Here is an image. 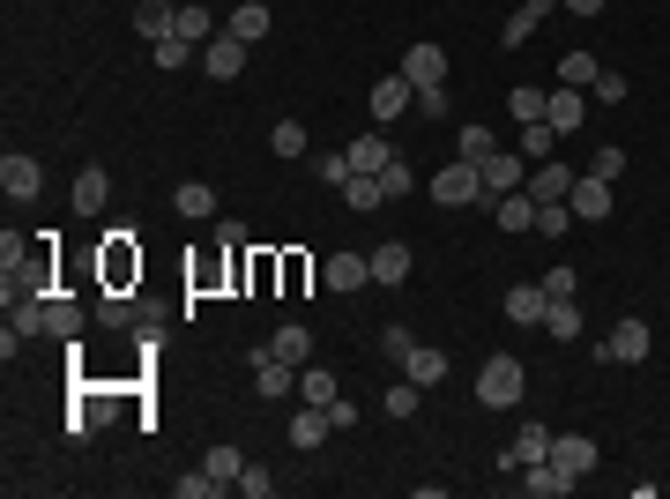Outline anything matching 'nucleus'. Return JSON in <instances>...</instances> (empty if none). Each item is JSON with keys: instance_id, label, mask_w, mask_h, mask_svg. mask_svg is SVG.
<instances>
[{"instance_id": "f257e3e1", "label": "nucleus", "mask_w": 670, "mask_h": 499, "mask_svg": "<svg viewBox=\"0 0 670 499\" xmlns=\"http://www.w3.org/2000/svg\"><path fill=\"white\" fill-rule=\"evenodd\" d=\"M522 388H529V373H522V358H484V373H477V403L484 411H514L522 403Z\"/></svg>"}, {"instance_id": "f03ea898", "label": "nucleus", "mask_w": 670, "mask_h": 499, "mask_svg": "<svg viewBox=\"0 0 670 499\" xmlns=\"http://www.w3.org/2000/svg\"><path fill=\"white\" fill-rule=\"evenodd\" d=\"M432 202H440V209H469V202H484V171L469 165V157L440 165V171H432Z\"/></svg>"}, {"instance_id": "7ed1b4c3", "label": "nucleus", "mask_w": 670, "mask_h": 499, "mask_svg": "<svg viewBox=\"0 0 670 499\" xmlns=\"http://www.w3.org/2000/svg\"><path fill=\"white\" fill-rule=\"evenodd\" d=\"M648 343H656V335H648V321H641V313H626L619 329L603 335V351H596V358H603V366H641V358H648Z\"/></svg>"}, {"instance_id": "20e7f679", "label": "nucleus", "mask_w": 670, "mask_h": 499, "mask_svg": "<svg viewBox=\"0 0 670 499\" xmlns=\"http://www.w3.org/2000/svg\"><path fill=\"white\" fill-rule=\"evenodd\" d=\"M253 60V45L247 38H231V31H216L210 45H202V75L210 83H239V68Z\"/></svg>"}, {"instance_id": "39448f33", "label": "nucleus", "mask_w": 670, "mask_h": 499, "mask_svg": "<svg viewBox=\"0 0 670 499\" xmlns=\"http://www.w3.org/2000/svg\"><path fill=\"white\" fill-rule=\"evenodd\" d=\"M477 171H484V202H500V194H514V187H529V157H522V150H492Z\"/></svg>"}, {"instance_id": "423d86ee", "label": "nucleus", "mask_w": 670, "mask_h": 499, "mask_svg": "<svg viewBox=\"0 0 670 499\" xmlns=\"http://www.w3.org/2000/svg\"><path fill=\"white\" fill-rule=\"evenodd\" d=\"M0 194H8V202H38V194H45V171H38V157L8 150V157H0Z\"/></svg>"}, {"instance_id": "0eeeda50", "label": "nucleus", "mask_w": 670, "mask_h": 499, "mask_svg": "<svg viewBox=\"0 0 670 499\" xmlns=\"http://www.w3.org/2000/svg\"><path fill=\"white\" fill-rule=\"evenodd\" d=\"M253 395H261V403H284V395H298V366H284L276 351H253Z\"/></svg>"}, {"instance_id": "6e6552de", "label": "nucleus", "mask_w": 670, "mask_h": 499, "mask_svg": "<svg viewBox=\"0 0 670 499\" xmlns=\"http://www.w3.org/2000/svg\"><path fill=\"white\" fill-rule=\"evenodd\" d=\"M403 75H410V90H447V52L432 38L410 45V52H403Z\"/></svg>"}, {"instance_id": "1a4fd4ad", "label": "nucleus", "mask_w": 670, "mask_h": 499, "mask_svg": "<svg viewBox=\"0 0 670 499\" xmlns=\"http://www.w3.org/2000/svg\"><path fill=\"white\" fill-rule=\"evenodd\" d=\"M566 209H574V224H603V216H611V179L582 171V179H574V194H566Z\"/></svg>"}, {"instance_id": "9d476101", "label": "nucleus", "mask_w": 670, "mask_h": 499, "mask_svg": "<svg viewBox=\"0 0 670 499\" xmlns=\"http://www.w3.org/2000/svg\"><path fill=\"white\" fill-rule=\"evenodd\" d=\"M410 105H418V90H410V75H403V68L373 83V127H380V120H403Z\"/></svg>"}, {"instance_id": "9b49d317", "label": "nucleus", "mask_w": 670, "mask_h": 499, "mask_svg": "<svg viewBox=\"0 0 670 499\" xmlns=\"http://www.w3.org/2000/svg\"><path fill=\"white\" fill-rule=\"evenodd\" d=\"M574 485H582V477H566L551 455L545 462H522V492H529V499H566Z\"/></svg>"}, {"instance_id": "f8f14e48", "label": "nucleus", "mask_w": 670, "mask_h": 499, "mask_svg": "<svg viewBox=\"0 0 670 499\" xmlns=\"http://www.w3.org/2000/svg\"><path fill=\"white\" fill-rule=\"evenodd\" d=\"M574 179H582V171H574V165H559V157L529 165V202H566V194H574Z\"/></svg>"}, {"instance_id": "ddd939ff", "label": "nucleus", "mask_w": 670, "mask_h": 499, "mask_svg": "<svg viewBox=\"0 0 670 499\" xmlns=\"http://www.w3.org/2000/svg\"><path fill=\"white\" fill-rule=\"evenodd\" d=\"M321 284H328V292H366V284H373V253H328Z\"/></svg>"}, {"instance_id": "4468645a", "label": "nucleus", "mask_w": 670, "mask_h": 499, "mask_svg": "<svg viewBox=\"0 0 670 499\" xmlns=\"http://www.w3.org/2000/svg\"><path fill=\"white\" fill-rule=\"evenodd\" d=\"M284 432H291V448H298V455H313V448H328L335 417H328V411H313V403H298V417L284 425Z\"/></svg>"}, {"instance_id": "2eb2a0df", "label": "nucleus", "mask_w": 670, "mask_h": 499, "mask_svg": "<svg viewBox=\"0 0 670 499\" xmlns=\"http://www.w3.org/2000/svg\"><path fill=\"white\" fill-rule=\"evenodd\" d=\"M551 462H559L566 477H588V470H596V440H588V432H551Z\"/></svg>"}, {"instance_id": "dca6fc26", "label": "nucleus", "mask_w": 670, "mask_h": 499, "mask_svg": "<svg viewBox=\"0 0 670 499\" xmlns=\"http://www.w3.org/2000/svg\"><path fill=\"white\" fill-rule=\"evenodd\" d=\"M134 31H142V45H165L179 31V8L171 0H134Z\"/></svg>"}, {"instance_id": "f3484780", "label": "nucleus", "mask_w": 670, "mask_h": 499, "mask_svg": "<svg viewBox=\"0 0 670 499\" xmlns=\"http://www.w3.org/2000/svg\"><path fill=\"white\" fill-rule=\"evenodd\" d=\"M551 8H559V0H522V8H514V15L500 23V45H506V52H522V45H529V31L545 23Z\"/></svg>"}, {"instance_id": "a211bd4d", "label": "nucleus", "mask_w": 670, "mask_h": 499, "mask_svg": "<svg viewBox=\"0 0 670 499\" xmlns=\"http://www.w3.org/2000/svg\"><path fill=\"white\" fill-rule=\"evenodd\" d=\"M343 157H350V171H387L395 165V142H387V134H358V142H343Z\"/></svg>"}, {"instance_id": "6ab92c4d", "label": "nucleus", "mask_w": 670, "mask_h": 499, "mask_svg": "<svg viewBox=\"0 0 670 499\" xmlns=\"http://www.w3.org/2000/svg\"><path fill=\"white\" fill-rule=\"evenodd\" d=\"M545 455H551V425H537V417H529V425L514 432V448L500 455V470H522V462H545Z\"/></svg>"}, {"instance_id": "aec40b11", "label": "nucleus", "mask_w": 670, "mask_h": 499, "mask_svg": "<svg viewBox=\"0 0 670 499\" xmlns=\"http://www.w3.org/2000/svg\"><path fill=\"white\" fill-rule=\"evenodd\" d=\"M545 120L559 127V134H574V127H588V97H582V90H566V83H559V90L545 97Z\"/></svg>"}, {"instance_id": "412c9836", "label": "nucleus", "mask_w": 670, "mask_h": 499, "mask_svg": "<svg viewBox=\"0 0 670 499\" xmlns=\"http://www.w3.org/2000/svg\"><path fill=\"white\" fill-rule=\"evenodd\" d=\"M105 202H112V171H105V165H83V171H75V216H97Z\"/></svg>"}, {"instance_id": "4be33fe9", "label": "nucleus", "mask_w": 670, "mask_h": 499, "mask_svg": "<svg viewBox=\"0 0 670 499\" xmlns=\"http://www.w3.org/2000/svg\"><path fill=\"white\" fill-rule=\"evenodd\" d=\"M506 321L514 329H545V284H514L506 292Z\"/></svg>"}, {"instance_id": "5701e85b", "label": "nucleus", "mask_w": 670, "mask_h": 499, "mask_svg": "<svg viewBox=\"0 0 670 499\" xmlns=\"http://www.w3.org/2000/svg\"><path fill=\"white\" fill-rule=\"evenodd\" d=\"M224 31H231V38H247V45H261V38H268V31H276V15H268V8H261V0H239V8H231V23H224Z\"/></svg>"}, {"instance_id": "b1692460", "label": "nucleus", "mask_w": 670, "mask_h": 499, "mask_svg": "<svg viewBox=\"0 0 670 499\" xmlns=\"http://www.w3.org/2000/svg\"><path fill=\"white\" fill-rule=\"evenodd\" d=\"M335 395H343V380L328 366H298V403H313V411H328Z\"/></svg>"}, {"instance_id": "393cba45", "label": "nucleus", "mask_w": 670, "mask_h": 499, "mask_svg": "<svg viewBox=\"0 0 670 499\" xmlns=\"http://www.w3.org/2000/svg\"><path fill=\"white\" fill-rule=\"evenodd\" d=\"M343 202L358 209V216H373V209H387V187H380V171H350V179H343Z\"/></svg>"}, {"instance_id": "a878e982", "label": "nucleus", "mask_w": 670, "mask_h": 499, "mask_svg": "<svg viewBox=\"0 0 670 499\" xmlns=\"http://www.w3.org/2000/svg\"><path fill=\"white\" fill-rule=\"evenodd\" d=\"M373 284H410V247L403 239H380L373 247Z\"/></svg>"}, {"instance_id": "bb28decb", "label": "nucleus", "mask_w": 670, "mask_h": 499, "mask_svg": "<svg viewBox=\"0 0 670 499\" xmlns=\"http://www.w3.org/2000/svg\"><path fill=\"white\" fill-rule=\"evenodd\" d=\"M268 351H276L284 366H313V329H306V321H284V329H276V343H268Z\"/></svg>"}, {"instance_id": "cd10ccee", "label": "nucleus", "mask_w": 670, "mask_h": 499, "mask_svg": "<svg viewBox=\"0 0 670 499\" xmlns=\"http://www.w3.org/2000/svg\"><path fill=\"white\" fill-rule=\"evenodd\" d=\"M403 380H418V388H440V380H447V358H440L432 343H410V358H403Z\"/></svg>"}, {"instance_id": "c85d7f7f", "label": "nucleus", "mask_w": 670, "mask_h": 499, "mask_svg": "<svg viewBox=\"0 0 670 499\" xmlns=\"http://www.w3.org/2000/svg\"><path fill=\"white\" fill-rule=\"evenodd\" d=\"M171 209L202 224V216H216V187H202V179H179V187H171Z\"/></svg>"}, {"instance_id": "c756f323", "label": "nucleus", "mask_w": 670, "mask_h": 499, "mask_svg": "<svg viewBox=\"0 0 670 499\" xmlns=\"http://www.w3.org/2000/svg\"><path fill=\"white\" fill-rule=\"evenodd\" d=\"M500 231H537V202H529V187H514V194H500Z\"/></svg>"}, {"instance_id": "7c9ffc66", "label": "nucleus", "mask_w": 670, "mask_h": 499, "mask_svg": "<svg viewBox=\"0 0 670 499\" xmlns=\"http://www.w3.org/2000/svg\"><path fill=\"white\" fill-rule=\"evenodd\" d=\"M171 38H187V45H210V38H216L210 8H202V0H179V31H171Z\"/></svg>"}, {"instance_id": "2f4dec72", "label": "nucleus", "mask_w": 670, "mask_h": 499, "mask_svg": "<svg viewBox=\"0 0 670 499\" xmlns=\"http://www.w3.org/2000/svg\"><path fill=\"white\" fill-rule=\"evenodd\" d=\"M545 329L559 335V343H574V335H582V306H574V298H545Z\"/></svg>"}, {"instance_id": "473e14b6", "label": "nucleus", "mask_w": 670, "mask_h": 499, "mask_svg": "<svg viewBox=\"0 0 670 499\" xmlns=\"http://www.w3.org/2000/svg\"><path fill=\"white\" fill-rule=\"evenodd\" d=\"M202 470H210L216 485H224V492H231V485H239V470H247V455H239V448H231V440H224V448H210V455H202Z\"/></svg>"}, {"instance_id": "72a5a7b5", "label": "nucleus", "mask_w": 670, "mask_h": 499, "mask_svg": "<svg viewBox=\"0 0 670 499\" xmlns=\"http://www.w3.org/2000/svg\"><path fill=\"white\" fill-rule=\"evenodd\" d=\"M75 329H83V306H75V298H45V335H60V343H68Z\"/></svg>"}, {"instance_id": "f704fd0d", "label": "nucleus", "mask_w": 670, "mask_h": 499, "mask_svg": "<svg viewBox=\"0 0 670 499\" xmlns=\"http://www.w3.org/2000/svg\"><path fill=\"white\" fill-rule=\"evenodd\" d=\"M545 97H551V90H537V83H514V90H506V112H514V120L529 127V120H545Z\"/></svg>"}, {"instance_id": "c9c22d12", "label": "nucleus", "mask_w": 670, "mask_h": 499, "mask_svg": "<svg viewBox=\"0 0 670 499\" xmlns=\"http://www.w3.org/2000/svg\"><path fill=\"white\" fill-rule=\"evenodd\" d=\"M418 403H424V388H418V380H395V388L380 395V417H418Z\"/></svg>"}, {"instance_id": "e433bc0d", "label": "nucleus", "mask_w": 670, "mask_h": 499, "mask_svg": "<svg viewBox=\"0 0 670 499\" xmlns=\"http://www.w3.org/2000/svg\"><path fill=\"white\" fill-rule=\"evenodd\" d=\"M187 60H202V45H187V38H165V45H149V68H187Z\"/></svg>"}, {"instance_id": "4c0bfd02", "label": "nucleus", "mask_w": 670, "mask_h": 499, "mask_svg": "<svg viewBox=\"0 0 670 499\" xmlns=\"http://www.w3.org/2000/svg\"><path fill=\"white\" fill-rule=\"evenodd\" d=\"M596 68H603L596 52H566V60H559V83H566V90H588V83H596Z\"/></svg>"}, {"instance_id": "58836bf2", "label": "nucleus", "mask_w": 670, "mask_h": 499, "mask_svg": "<svg viewBox=\"0 0 670 499\" xmlns=\"http://www.w3.org/2000/svg\"><path fill=\"white\" fill-rule=\"evenodd\" d=\"M551 142H559V127H551V120H529V127H522V157H529V165H545Z\"/></svg>"}, {"instance_id": "ea45409f", "label": "nucleus", "mask_w": 670, "mask_h": 499, "mask_svg": "<svg viewBox=\"0 0 670 499\" xmlns=\"http://www.w3.org/2000/svg\"><path fill=\"white\" fill-rule=\"evenodd\" d=\"M268 150L276 157H306V120H276L268 127Z\"/></svg>"}, {"instance_id": "a19ab883", "label": "nucleus", "mask_w": 670, "mask_h": 499, "mask_svg": "<svg viewBox=\"0 0 670 499\" xmlns=\"http://www.w3.org/2000/svg\"><path fill=\"white\" fill-rule=\"evenodd\" d=\"M492 150H500V142H492V127H462V134H455V157H469V165H484Z\"/></svg>"}, {"instance_id": "79ce46f5", "label": "nucleus", "mask_w": 670, "mask_h": 499, "mask_svg": "<svg viewBox=\"0 0 670 499\" xmlns=\"http://www.w3.org/2000/svg\"><path fill=\"white\" fill-rule=\"evenodd\" d=\"M626 75H619V68H596V83H588V97H596V105H626Z\"/></svg>"}, {"instance_id": "37998d69", "label": "nucleus", "mask_w": 670, "mask_h": 499, "mask_svg": "<svg viewBox=\"0 0 670 499\" xmlns=\"http://www.w3.org/2000/svg\"><path fill=\"white\" fill-rule=\"evenodd\" d=\"M537 231H545V239H566V231H574V209L566 202H537Z\"/></svg>"}, {"instance_id": "c03bdc74", "label": "nucleus", "mask_w": 670, "mask_h": 499, "mask_svg": "<svg viewBox=\"0 0 670 499\" xmlns=\"http://www.w3.org/2000/svg\"><path fill=\"white\" fill-rule=\"evenodd\" d=\"M231 492H239V499H268V492H276V470H261V462H247Z\"/></svg>"}, {"instance_id": "a18cd8bd", "label": "nucleus", "mask_w": 670, "mask_h": 499, "mask_svg": "<svg viewBox=\"0 0 670 499\" xmlns=\"http://www.w3.org/2000/svg\"><path fill=\"white\" fill-rule=\"evenodd\" d=\"M210 492H224L210 470H187V477H171V499H210Z\"/></svg>"}, {"instance_id": "49530a36", "label": "nucleus", "mask_w": 670, "mask_h": 499, "mask_svg": "<svg viewBox=\"0 0 670 499\" xmlns=\"http://www.w3.org/2000/svg\"><path fill=\"white\" fill-rule=\"evenodd\" d=\"M380 187H387V202H403V194H418V171H410L403 157H395V165L380 171Z\"/></svg>"}, {"instance_id": "de8ad7c7", "label": "nucleus", "mask_w": 670, "mask_h": 499, "mask_svg": "<svg viewBox=\"0 0 670 499\" xmlns=\"http://www.w3.org/2000/svg\"><path fill=\"white\" fill-rule=\"evenodd\" d=\"M97 321H105V329H127V321H134L127 292H105V298H97Z\"/></svg>"}, {"instance_id": "09e8293b", "label": "nucleus", "mask_w": 670, "mask_h": 499, "mask_svg": "<svg viewBox=\"0 0 670 499\" xmlns=\"http://www.w3.org/2000/svg\"><path fill=\"white\" fill-rule=\"evenodd\" d=\"M313 179H321V187H343V179H350V157H343V150L313 157Z\"/></svg>"}, {"instance_id": "8fccbe9b", "label": "nucleus", "mask_w": 670, "mask_h": 499, "mask_svg": "<svg viewBox=\"0 0 670 499\" xmlns=\"http://www.w3.org/2000/svg\"><path fill=\"white\" fill-rule=\"evenodd\" d=\"M410 343H418V335L395 321V329H380V358H395V366H403V358H410Z\"/></svg>"}, {"instance_id": "3c124183", "label": "nucleus", "mask_w": 670, "mask_h": 499, "mask_svg": "<svg viewBox=\"0 0 670 499\" xmlns=\"http://www.w3.org/2000/svg\"><path fill=\"white\" fill-rule=\"evenodd\" d=\"M582 292V276L566 269V261H551V276H545V298H574Z\"/></svg>"}, {"instance_id": "603ef678", "label": "nucleus", "mask_w": 670, "mask_h": 499, "mask_svg": "<svg viewBox=\"0 0 670 499\" xmlns=\"http://www.w3.org/2000/svg\"><path fill=\"white\" fill-rule=\"evenodd\" d=\"M596 179H619V171H626V150H619V142H603V150H596Z\"/></svg>"}, {"instance_id": "864d4df0", "label": "nucleus", "mask_w": 670, "mask_h": 499, "mask_svg": "<svg viewBox=\"0 0 670 499\" xmlns=\"http://www.w3.org/2000/svg\"><path fill=\"white\" fill-rule=\"evenodd\" d=\"M328 417H335V432H350V425H366V411H358L350 395H335V403H328Z\"/></svg>"}, {"instance_id": "5fc2aeb1", "label": "nucleus", "mask_w": 670, "mask_h": 499, "mask_svg": "<svg viewBox=\"0 0 670 499\" xmlns=\"http://www.w3.org/2000/svg\"><path fill=\"white\" fill-rule=\"evenodd\" d=\"M418 120H447V90H418Z\"/></svg>"}, {"instance_id": "6e6d98bb", "label": "nucleus", "mask_w": 670, "mask_h": 499, "mask_svg": "<svg viewBox=\"0 0 670 499\" xmlns=\"http://www.w3.org/2000/svg\"><path fill=\"white\" fill-rule=\"evenodd\" d=\"M559 8H574L582 23H588V15H603V0H559Z\"/></svg>"}]
</instances>
